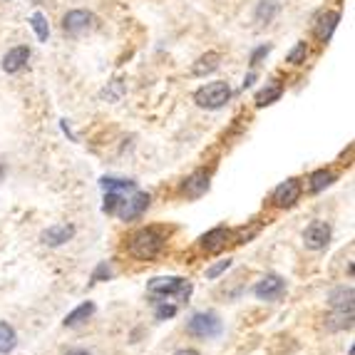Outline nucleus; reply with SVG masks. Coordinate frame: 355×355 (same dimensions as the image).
Listing matches in <instances>:
<instances>
[{
    "mask_svg": "<svg viewBox=\"0 0 355 355\" xmlns=\"http://www.w3.org/2000/svg\"><path fill=\"white\" fill-rule=\"evenodd\" d=\"M156 321H167V318L176 316V305L167 303V301H156V311H154Z\"/></svg>",
    "mask_w": 355,
    "mask_h": 355,
    "instance_id": "bb28decb",
    "label": "nucleus"
},
{
    "mask_svg": "<svg viewBox=\"0 0 355 355\" xmlns=\"http://www.w3.org/2000/svg\"><path fill=\"white\" fill-rule=\"evenodd\" d=\"M122 199H125V194L105 192V204H102V212H105V214H117L119 201H122Z\"/></svg>",
    "mask_w": 355,
    "mask_h": 355,
    "instance_id": "a878e982",
    "label": "nucleus"
},
{
    "mask_svg": "<svg viewBox=\"0 0 355 355\" xmlns=\"http://www.w3.org/2000/svg\"><path fill=\"white\" fill-rule=\"evenodd\" d=\"M15 345H18V333L10 323L6 321H0V355H8L13 353Z\"/></svg>",
    "mask_w": 355,
    "mask_h": 355,
    "instance_id": "aec40b11",
    "label": "nucleus"
},
{
    "mask_svg": "<svg viewBox=\"0 0 355 355\" xmlns=\"http://www.w3.org/2000/svg\"><path fill=\"white\" fill-rule=\"evenodd\" d=\"M229 100H231V88L229 82L224 80L209 82V85H204V88H199L194 92V102L201 110H221Z\"/></svg>",
    "mask_w": 355,
    "mask_h": 355,
    "instance_id": "7ed1b4c3",
    "label": "nucleus"
},
{
    "mask_svg": "<svg viewBox=\"0 0 355 355\" xmlns=\"http://www.w3.org/2000/svg\"><path fill=\"white\" fill-rule=\"evenodd\" d=\"M229 236H231L229 229H224V226H216V229L206 231L204 236L199 239V246L206 251V254H216V251H221L226 246Z\"/></svg>",
    "mask_w": 355,
    "mask_h": 355,
    "instance_id": "4468645a",
    "label": "nucleus"
},
{
    "mask_svg": "<svg viewBox=\"0 0 355 355\" xmlns=\"http://www.w3.org/2000/svg\"><path fill=\"white\" fill-rule=\"evenodd\" d=\"M206 192H209V172H204V169L192 172V174L184 179V184H181V194L189 196V199H199Z\"/></svg>",
    "mask_w": 355,
    "mask_h": 355,
    "instance_id": "9d476101",
    "label": "nucleus"
},
{
    "mask_svg": "<svg viewBox=\"0 0 355 355\" xmlns=\"http://www.w3.org/2000/svg\"><path fill=\"white\" fill-rule=\"evenodd\" d=\"M221 321H219L216 313L212 311H201L194 313L192 318L187 321V333L194 338H201V341H209V338H216L221 333Z\"/></svg>",
    "mask_w": 355,
    "mask_h": 355,
    "instance_id": "20e7f679",
    "label": "nucleus"
},
{
    "mask_svg": "<svg viewBox=\"0 0 355 355\" xmlns=\"http://www.w3.org/2000/svg\"><path fill=\"white\" fill-rule=\"evenodd\" d=\"M100 187L105 192H117V194H125V192H134L137 184L132 179H114V176H102Z\"/></svg>",
    "mask_w": 355,
    "mask_h": 355,
    "instance_id": "4be33fe9",
    "label": "nucleus"
},
{
    "mask_svg": "<svg viewBox=\"0 0 355 355\" xmlns=\"http://www.w3.org/2000/svg\"><path fill=\"white\" fill-rule=\"evenodd\" d=\"M338 23H341V13H338V10H325V13H321V15H318V20H316V26H313L316 38L325 45L330 38H333V32H336Z\"/></svg>",
    "mask_w": 355,
    "mask_h": 355,
    "instance_id": "f8f14e48",
    "label": "nucleus"
},
{
    "mask_svg": "<svg viewBox=\"0 0 355 355\" xmlns=\"http://www.w3.org/2000/svg\"><path fill=\"white\" fill-rule=\"evenodd\" d=\"M92 316H94V303L92 301H85V303L77 305L75 311H70L68 316H65V325H68V328H75V325H82L85 321H90Z\"/></svg>",
    "mask_w": 355,
    "mask_h": 355,
    "instance_id": "f3484780",
    "label": "nucleus"
},
{
    "mask_svg": "<svg viewBox=\"0 0 355 355\" xmlns=\"http://www.w3.org/2000/svg\"><path fill=\"white\" fill-rule=\"evenodd\" d=\"M268 52H271V45H261V48H256V50L251 52V60H249V63H251V68H256V65L261 63V60L268 55Z\"/></svg>",
    "mask_w": 355,
    "mask_h": 355,
    "instance_id": "c756f323",
    "label": "nucleus"
},
{
    "mask_svg": "<svg viewBox=\"0 0 355 355\" xmlns=\"http://www.w3.org/2000/svg\"><path fill=\"white\" fill-rule=\"evenodd\" d=\"M350 325H353V313H341V311H333V316L328 318V328H330V330L350 328Z\"/></svg>",
    "mask_w": 355,
    "mask_h": 355,
    "instance_id": "b1692460",
    "label": "nucleus"
},
{
    "mask_svg": "<svg viewBox=\"0 0 355 355\" xmlns=\"http://www.w3.org/2000/svg\"><path fill=\"white\" fill-rule=\"evenodd\" d=\"M164 236L156 229H142L130 239V254L139 261H152L162 254Z\"/></svg>",
    "mask_w": 355,
    "mask_h": 355,
    "instance_id": "f257e3e1",
    "label": "nucleus"
},
{
    "mask_svg": "<svg viewBox=\"0 0 355 355\" xmlns=\"http://www.w3.org/2000/svg\"><path fill=\"white\" fill-rule=\"evenodd\" d=\"M30 26H32V30H35V35H38L40 43H48V38H50V26H48V18H45L43 13H32L30 15Z\"/></svg>",
    "mask_w": 355,
    "mask_h": 355,
    "instance_id": "5701e85b",
    "label": "nucleus"
},
{
    "mask_svg": "<svg viewBox=\"0 0 355 355\" xmlns=\"http://www.w3.org/2000/svg\"><path fill=\"white\" fill-rule=\"evenodd\" d=\"M72 239H75V226L72 224H52L40 234V241L45 246H63Z\"/></svg>",
    "mask_w": 355,
    "mask_h": 355,
    "instance_id": "9b49d317",
    "label": "nucleus"
},
{
    "mask_svg": "<svg viewBox=\"0 0 355 355\" xmlns=\"http://www.w3.org/2000/svg\"><path fill=\"white\" fill-rule=\"evenodd\" d=\"M254 82H256V72H249V75H246V80H243V88H251Z\"/></svg>",
    "mask_w": 355,
    "mask_h": 355,
    "instance_id": "2f4dec72",
    "label": "nucleus"
},
{
    "mask_svg": "<svg viewBox=\"0 0 355 355\" xmlns=\"http://www.w3.org/2000/svg\"><path fill=\"white\" fill-rule=\"evenodd\" d=\"M305 57H308V45H305V43H296V45H293V50L288 52L286 60L291 65H303Z\"/></svg>",
    "mask_w": 355,
    "mask_h": 355,
    "instance_id": "393cba45",
    "label": "nucleus"
},
{
    "mask_svg": "<svg viewBox=\"0 0 355 355\" xmlns=\"http://www.w3.org/2000/svg\"><path fill=\"white\" fill-rule=\"evenodd\" d=\"M333 181H336V174H333L330 169H318V172L311 174V179H308V189H311L313 194H318V192H323V189H328Z\"/></svg>",
    "mask_w": 355,
    "mask_h": 355,
    "instance_id": "412c9836",
    "label": "nucleus"
},
{
    "mask_svg": "<svg viewBox=\"0 0 355 355\" xmlns=\"http://www.w3.org/2000/svg\"><path fill=\"white\" fill-rule=\"evenodd\" d=\"M303 243L311 251H323L330 243V226L325 224V221H313V224L303 231Z\"/></svg>",
    "mask_w": 355,
    "mask_h": 355,
    "instance_id": "1a4fd4ad",
    "label": "nucleus"
},
{
    "mask_svg": "<svg viewBox=\"0 0 355 355\" xmlns=\"http://www.w3.org/2000/svg\"><path fill=\"white\" fill-rule=\"evenodd\" d=\"M278 13H281V6L276 3V0H261V3L256 6L254 18H256L258 26H268V23H271Z\"/></svg>",
    "mask_w": 355,
    "mask_h": 355,
    "instance_id": "6ab92c4d",
    "label": "nucleus"
},
{
    "mask_svg": "<svg viewBox=\"0 0 355 355\" xmlns=\"http://www.w3.org/2000/svg\"><path fill=\"white\" fill-rule=\"evenodd\" d=\"M112 268H110V263L102 261L100 266L94 268V274H92V283H97V281H107V278H112Z\"/></svg>",
    "mask_w": 355,
    "mask_h": 355,
    "instance_id": "c85d7f7f",
    "label": "nucleus"
},
{
    "mask_svg": "<svg viewBox=\"0 0 355 355\" xmlns=\"http://www.w3.org/2000/svg\"><path fill=\"white\" fill-rule=\"evenodd\" d=\"M94 28V15L90 10H70L63 18V30L68 32L70 38H80L88 30Z\"/></svg>",
    "mask_w": 355,
    "mask_h": 355,
    "instance_id": "423d86ee",
    "label": "nucleus"
},
{
    "mask_svg": "<svg viewBox=\"0 0 355 355\" xmlns=\"http://www.w3.org/2000/svg\"><path fill=\"white\" fill-rule=\"evenodd\" d=\"M229 268H231V258H224V261L214 263L212 268H206V278H209V281L219 278V276L224 274V271H229Z\"/></svg>",
    "mask_w": 355,
    "mask_h": 355,
    "instance_id": "cd10ccee",
    "label": "nucleus"
},
{
    "mask_svg": "<svg viewBox=\"0 0 355 355\" xmlns=\"http://www.w3.org/2000/svg\"><path fill=\"white\" fill-rule=\"evenodd\" d=\"M65 355H92L90 350H82V348H72V350H68Z\"/></svg>",
    "mask_w": 355,
    "mask_h": 355,
    "instance_id": "473e14b6",
    "label": "nucleus"
},
{
    "mask_svg": "<svg viewBox=\"0 0 355 355\" xmlns=\"http://www.w3.org/2000/svg\"><path fill=\"white\" fill-rule=\"evenodd\" d=\"M281 94H283V85H281L278 80H271L261 92L256 94V107L261 110V107L274 105L276 100H281Z\"/></svg>",
    "mask_w": 355,
    "mask_h": 355,
    "instance_id": "a211bd4d",
    "label": "nucleus"
},
{
    "mask_svg": "<svg viewBox=\"0 0 355 355\" xmlns=\"http://www.w3.org/2000/svg\"><path fill=\"white\" fill-rule=\"evenodd\" d=\"M147 291L150 296L159 301H167L169 296H179V298H187L189 293H192V286H189V281L179 278V276H156L147 283Z\"/></svg>",
    "mask_w": 355,
    "mask_h": 355,
    "instance_id": "f03ea898",
    "label": "nucleus"
},
{
    "mask_svg": "<svg viewBox=\"0 0 355 355\" xmlns=\"http://www.w3.org/2000/svg\"><path fill=\"white\" fill-rule=\"evenodd\" d=\"M219 65H221V55H219V52H206V55H201L199 60L194 63L192 75H196V77L212 75V72L219 70Z\"/></svg>",
    "mask_w": 355,
    "mask_h": 355,
    "instance_id": "dca6fc26",
    "label": "nucleus"
},
{
    "mask_svg": "<svg viewBox=\"0 0 355 355\" xmlns=\"http://www.w3.org/2000/svg\"><path fill=\"white\" fill-rule=\"evenodd\" d=\"M174 355H201L199 350H194V348H181V350H176Z\"/></svg>",
    "mask_w": 355,
    "mask_h": 355,
    "instance_id": "7c9ffc66",
    "label": "nucleus"
},
{
    "mask_svg": "<svg viewBox=\"0 0 355 355\" xmlns=\"http://www.w3.org/2000/svg\"><path fill=\"white\" fill-rule=\"evenodd\" d=\"M150 201L152 196L147 192H134L132 196L119 201V209H117L119 219H122V221H134V219H139L150 209Z\"/></svg>",
    "mask_w": 355,
    "mask_h": 355,
    "instance_id": "39448f33",
    "label": "nucleus"
},
{
    "mask_svg": "<svg viewBox=\"0 0 355 355\" xmlns=\"http://www.w3.org/2000/svg\"><path fill=\"white\" fill-rule=\"evenodd\" d=\"M301 199V184L298 179H286L281 181L278 187L274 189V194H271V201H274V206H278V209H291L296 201Z\"/></svg>",
    "mask_w": 355,
    "mask_h": 355,
    "instance_id": "6e6552de",
    "label": "nucleus"
},
{
    "mask_svg": "<svg viewBox=\"0 0 355 355\" xmlns=\"http://www.w3.org/2000/svg\"><path fill=\"white\" fill-rule=\"evenodd\" d=\"M254 293H256V298H261V301H278L281 296L286 293V281L281 278L278 274H268L256 283Z\"/></svg>",
    "mask_w": 355,
    "mask_h": 355,
    "instance_id": "0eeeda50",
    "label": "nucleus"
},
{
    "mask_svg": "<svg viewBox=\"0 0 355 355\" xmlns=\"http://www.w3.org/2000/svg\"><path fill=\"white\" fill-rule=\"evenodd\" d=\"M353 298L355 293L350 286H338L328 293V303L333 311H341V313H353Z\"/></svg>",
    "mask_w": 355,
    "mask_h": 355,
    "instance_id": "2eb2a0df",
    "label": "nucleus"
},
{
    "mask_svg": "<svg viewBox=\"0 0 355 355\" xmlns=\"http://www.w3.org/2000/svg\"><path fill=\"white\" fill-rule=\"evenodd\" d=\"M28 60H30V48H28V45H18V48L6 52V57H3V70H6L8 75H15V72H20V70L26 68Z\"/></svg>",
    "mask_w": 355,
    "mask_h": 355,
    "instance_id": "ddd939ff",
    "label": "nucleus"
}]
</instances>
